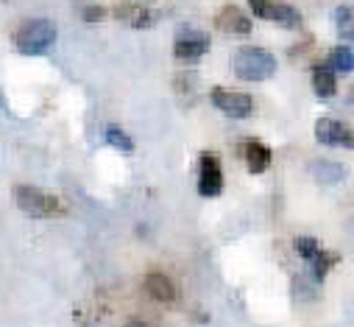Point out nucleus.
<instances>
[{
  "label": "nucleus",
  "mask_w": 354,
  "mask_h": 327,
  "mask_svg": "<svg viewBox=\"0 0 354 327\" xmlns=\"http://www.w3.org/2000/svg\"><path fill=\"white\" fill-rule=\"evenodd\" d=\"M209 45L212 42H209V37L204 31L185 26V28H179V37H176L173 53H176V59H179V62H198L209 51Z\"/></svg>",
  "instance_id": "nucleus-6"
},
{
  "label": "nucleus",
  "mask_w": 354,
  "mask_h": 327,
  "mask_svg": "<svg viewBox=\"0 0 354 327\" xmlns=\"http://www.w3.org/2000/svg\"><path fill=\"white\" fill-rule=\"evenodd\" d=\"M248 6L259 20H271L282 28H299L301 26V15L293 6L279 3V0H248Z\"/></svg>",
  "instance_id": "nucleus-5"
},
{
  "label": "nucleus",
  "mask_w": 354,
  "mask_h": 327,
  "mask_svg": "<svg viewBox=\"0 0 354 327\" xmlns=\"http://www.w3.org/2000/svg\"><path fill=\"white\" fill-rule=\"evenodd\" d=\"M243 154H245V162H248V171L251 174H265V168L271 166V148L259 143V140H248L243 143Z\"/></svg>",
  "instance_id": "nucleus-10"
},
{
  "label": "nucleus",
  "mask_w": 354,
  "mask_h": 327,
  "mask_svg": "<svg viewBox=\"0 0 354 327\" xmlns=\"http://www.w3.org/2000/svg\"><path fill=\"white\" fill-rule=\"evenodd\" d=\"M315 140L321 145H332V148H354V129H348L340 121L321 118L315 123Z\"/></svg>",
  "instance_id": "nucleus-7"
},
{
  "label": "nucleus",
  "mask_w": 354,
  "mask_h": 327,
  "mask_svg": "<svg viewBox=\"0 0 354 327\" xmlns=\"http://www.w3.org/2000/svg\"><path fill=\"white\" fill-rule=\"evenodd\" d=\"M104 137H106V143H109L112 148H118V151H126V154L134 151V140H131L123 129H118V126H109V129L104 132Z\"/></svg>",
  "instance_id": "nucleus-18"
},
{
  "label": "nucleus",
  "mask_w": 354,
  "mask_h": 327,
  "mask_svg": "<svg viewBox=\"0 0 354 327\" xmlns=\"http://www.w3.org/2000/svg\"><path fill=\"white\" fill-rule=\"evenodd\" d=\"M81 17H84L86 23H98V20L106 17V9H101V6H86V9L81 12Z\"/></svg>",
  "instance_id": "nucleus-20"
},
{
  "label": "nucleus",
  "mask_w": 354,
  "mask_h": 327,
  "mask_svg": "<svg viewBox=\"0 0 354 327\" xmlns=\"http://www.w3.org/2000/svg\"><path fill=\"white\" fill-rule=\"evenodd\" d=\"M332 73H354V51L351 48H332L329 53V64H326Z\"/></svg>",
  "instance_id": "nucleus-15"
},
{
  "label": "nucleus",
  "mask_w": 354,
  "mask_h": 327,
  "mask_svg": "<svg viewBox=\"0 0 354 327\" xmlns=\"http://www.w3.org/2000/svg\"><path fill=\"white\" fill-rule=\"evenodd\" d=\"M296 252L310 263L318 252H321V247H318V240L315 238H310V235H301V238H296Z\"/></svg>",
  "instance_id": "nucleus-19"
},
{
  "label": "nucleus",
  "mask_w": 354,
  "mask_h": 327,
  "mask_svg": "<svg viewBox=\"0 0 354 327\" xmlns=\"http://www.w3.org/2000/svg\"><path fill=\"white\" fill-rule=\"evenodd\" d=\"M56 42V26L50 20H26L15 31V48L23 56H39Z\"/></svg>",
  "instance_id": "nucleus-2"
},
{
  "label": "nucleus",
  "mask_w": 354,
  "mask_h": 327,
  "mask_svg": "<svg viewBox=\"0 0 354 327\" xmlns=\"http://www.w3.org/2000/svg\"><path fill=\"white\" fill-rule=\"evenodd\" d=\"M15 202L31 218H53V215L64 213V204L56 196L39 191V188H31V185H17L15 188Z\"/></svg>",
  "instance_id": "nucleus-3"
},
{
  "label": "nucleus",
  "mask_w": 354,
  "mask_h": 327,
  "mask_svg": "<svg viewBox=\"0 0 354 327\" xmlns=\"http://www.w3.org/2000/svg\"><path fill=\"white\" fill-rule=\"evenodd\" d=\"M223 191V171L215 154H201V174H198V193L207 199L221 196Z\"/></svg>",
  "instance_id": "nucleus-8"
},
{
  "label": "nucleus",
  "mask_w": 354,
  "mask_h": 327,
  "mask_svg": "<svg viewBox=\"0 0 354 327\" xmlns=\"http://www.w3.org/2000/svg\"><path fill=\"white\" fill-rule=\"evenodd\" d=\"M209 101L218 112H223L226 118H234V121H243L254 112V101L251 96L245 93H237V90H226V87H215L209 93Z\"/></svg>",
  "instance_id": "nucleus-4"
},
{
  "label": "nucleus",
  "mask_w": 354,
  "mask_h": 327,
  "mask_svg": "<svg viewBox=\"0 0 354 327\" xmlns=\"http://www.w3.org/2000/svg\"><path fill=\"white\" fill-rule=\"evenodd\" d=\"M145 291H148V297L156 299V302H173V299H176V285H173V280L165 277V274H159V272H153V274L145 277Z\"/></svg>",
  "instance_id": "nucleus-13"
},
{
  "label": "nucleus",
  "mask_w": 354,
  "mask_h": 327,
  "mask_svg": "<svg viewBox=\"0 0 354 327\" xmlns=\"http://www.w3.org/2000/svg\"><path fill=\"white\" fill-rule=\"evenodd\" d=\"M115 15L123 23H129L131 28H151L156 23V15L151 9H145V6H140V3H123V6H118Z\"/></svg>",
  "instance_id": "nucleus-12"
},
{
  "label": "nucleus",
  "mask_w": 354,
  "mask_h": 327,
  "mask_svg": "<svg viewBox=\"0 0 354 327\" xmlns=\"http://www.w3.org/2000/svg\"><path fill=\"white\" fill-rule=\"evenodd\" d=\"M310 174H313V179L318 182V185H337V182H343V177H346V168L340 166V162H332V159H315V162H310Z\"/></svg>",
  "instance_id": "nucleus-11"
},
{
  "label": "nucleus",
  "mask_w": 354,
  "mask_h": 327,
  "mask_svg": "<svg viewBox=\"0 0 354 327\" xmlns=\"http://www.w3.org/2000/svg\"><path fill=\"white\" fill-rule=\"evenodd\" d=\"M126 327H148V324L140 321V319H131V321H126Z\"/></svg>",
  "instance_id": "nucleus-21"
},
{
  "label": "nucleus",
  "mask_w": 354,
  "mask_h": 327,
  "mask_svg": "<svg viewBox=\"0 0 354 327\" xmlns=\"http://www.w3.org/2000/svg\"><path fill=\"white\" fill-rule=\"evenodd\" d=\"M277 73V59L265 48H240L234 53V76L240 81H265Z\"/></svg>",
  "instance_id": "nucleus-1"
},
{
  "label": "nucleus",
  "mask_w": 354,
  "mask_h": 327,
  "mask_svg": "<svg viewBox=\"0 0 354 327\" xmlns=\"http://www.w3.org/2000/svg\"><path fill=\"white\" fill-rule=\"evenodd\" d=\"M313 93L318 98H335L337 78H335V73L329 67H315V73H313Z\"/></svg>",
  "instance_id": "nucleus-14"
},
{
  "label": "nucleus",
  "mask_w": 354,
  "mask_h": 327,
  "mask_svg": "<svg viewBox=\"0 0 354 327\" xmlns=\"http://www.w3.org/2000/svg\"><path fill=\"white\" fill-rule=\"evenodd\" d=\"M215 26L226 37H248L251 34V17L245 12H240L237 6H223L215 17Z\"/></svg>",
  "instance_id": "nucleus-9"
},
{
  "label": "nucleus",
  "mask_w": 354,
  "mask_h": 327,
  "mask_svg": "<svg viewBox=\"0 0 354 327\" xmlns=\"http://www.w3.org/2000/svg\"><path fill=\"white\" fill-rule=\"evenodd\" d=\"M335 28H337L340 39L354 42V9L351 6H337L335 9Z\"/></svg>",
  "instance_id": "nucleus-16"
},
{
  "label": "nucleus",
  "mask_w": 354,
  "mask_h": 327,
  "mask_svg": "<svg viewBox=\"0 0 354 327\" xmlns=\"http://www.w3.org/2000/svg\"><path fill=\"white\" fill-rule=\"evenodd\" d=\"M337 260H340V258H337L335 252H318V255L310 260V263H313V280H315V283H324V277L329 274V269H332Z\"/></svg>",
  "instance_id": "nucleus-17"
}]
</instances>
